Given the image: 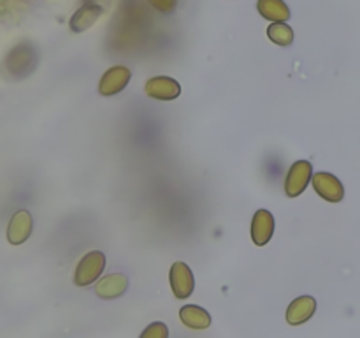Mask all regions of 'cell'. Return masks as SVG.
Segmentation results:
<instances>
[{
  "instance_id": "obj_9",
  "label": "cell",
  "mask_w": 360,
  "mask_h": 338,
  "mask_svg": "<svg viewBox=\"0 0 360 338\" xmlns=\"http://www.w3.org/2000/svg\"><path fill=\"white\" fill-rule=\"evenodd\" d=\"M316 310V299L313 296H299L294 301L288 305L287 308V323L292 326H299V324H304L306 320H309L313 317Z\"/></svg>"
},
{
  "instance_id": "obj_8",
  "label": "cell",
  "mask_w": 360,
  "mask_h": 338,
  "mask_svg": "<svg viewBox=\"0 0 360 338\" xmlns=\"http://www.w3.org/2000/svg\"><path fill=\"white\" fill-rule=\"evenodd\" d=\"M129 289V278L123 273H109L95 285V294L102 299L120 298Z\"/></svg>"
},
{
  "instance_id": "obj_10",
  "label": "cell",
  "mask_w": 360,
  "mask_h": 338,
  "mask_svg": "<svg viewBox=\"0 0 360 338\" xmlns=\"http://www.w3.org/2000/svg\"><path fill=\"white\" fill-rule=\"evenodd\" d=\"M102 7L97 6V4H86V6L79 7V9L74 13V16L70 18V28L76 34H81V32H86L88 28L94 27L97 23L98 18L102 16Z\"/></svg>"
},
{
  "instance_id": "obj_13",
  "label": "cell",
  "mask_w": 360,
  "mask_h": 338,
  "mask_svg": "<svg viewBox=\"0 0 360 338\" xmlns=\"http://www.w3.org/2000/svg\"><path fill=\"white\" fill-rule=\"evenodd\" d=\"M257 9L260 16L269 21H287L290 18V9L283 0H259Z\"/></svg>"
},
{
  "instance_id": "obj_5",
  "label": "cell",
  "mask_w": 360,
  "mask_h": 338,
  "mask_svg": "<svg viewBox=\"0 0 360 338\" xmlns=\"http://www.w3.org/2000/svg\"><path fill=\"white\" fill-rule=\"evenodd\" d=\"M316 194L329 203H340L345 197L343 183L330 173H315L311 178Z\"/></svg>"
},
{
  "instance_id": "obj_12",
  "label": "cell",
  "mask_w": 360,
  "mask_h": 338,
  "mask_svg": "<svg viewBox=\"0 0 360 338\" xmlns=\"http://www.w3.org/2000/svg\"><path fill=\"white\" fill-rule=\"evenodd\" d=\"M179 319L190 330H206L211 326V315L207 310L197 305H185L179 310Z\"/></svg>"
},
{
  "instance_id": "obj_6",
  "label": "cell",
  "mask_w": 360,
  "mask_h": 338,
  "mask_svg": "<svg viewBox=\"0 0 360 338\" xmlns=\"http://www.w3.org/2000/svg\"><path fill=\"white\" fill-rule=\"evenodd\" d=\"M148 97L157 101H174L181 94V84L169 76H155L146 83Z\"/></svg>"
},
{
  "instance_id": "obj_7",
  "label": "cell",
  "mask_w": 360,
  "mask_h": 338,
  "mask_svg": "<svg viewBox=\"0 0 360 338\" xmlns=\"http://www.w3.org/2000/svg\"><path fill=\"white\" fill-rule=\"evenodd\" d=\"M274 232V217L269 210H257L252 220V239L255 245L264 246L271 242Z\"/></svg>"
},
{
  "instance_id": "obj_2",
  "label": "cell",
  "mask_w": 360,
  "mask_h": 338,
  "mask_svg": "<svg viewBox=\"0 0 360 338\" xmlns=\"http://www.w3.org/2000/svg\"><path fill=\"white\" fill-rule=\"evenodd\" d=\"M313 178V168L308 161H297L290 165L285 178V194L288 197L301 196Z\"/></svg>"
},
{
  "instance_id": "obj_11",
  "label": "cell",
  "mask_w": 360,
  "mask_h": 338,
  "mask_svg": "<svg viewBox=\"0 0 360 338\" xmlns=\"http://www.w3.org/2000/svg\"><path fill=\"white\" fill-rule=\"evenodd\" d=\"M32 232V217L27 210H20L11 218L9 229H7V238L13 245H20L25 239H28Z\"/></svg>"
},
{
  "instance_id": "obj_14",
  "label": "cell",
  "mask_w": 360,
  "mask_h": 338,
  "mask_svg": "<svg viewBox=\"0 0 360 338\" xmlns=\"http://www.w3.org/2000/svg\"><path fill=\"white\" fill-rule=\"evenodd\" d=\"M267 37L278 46H290L294 42V30L287 21H273L267 27Z\"/></svg>"
},
{
  "instance_id": "obj_16",
  "label": "cell",
  "mask_w": 360,
  "mask_h": 338,
  "mask_svg": "<svg viewBox=\"0 0 360 338\" xmlns=\"http://www.w3.org/2000/svg\"><path fill=\"white\" fill-rule=\"evenodd\" d=\"M148 4H150L151 7H155L157 11H160V13L169 14L176 9L178 0H148Z\"/></svg>"
},
{
  "instance_id": "obj_4",
  "label": "cell",
  "mask_w": 360,
  "mask_h": 338,
  "mask_svg": "<svg viewBox=\"0 0 360 338\" xmlns=\"http://www.w3.org/2000/svg\"><path fill=\"white\" fill-rule=\"evenodd\" d=\"M130 69H127L125 65H115L111 69H108L104 73V76L101 77V83H98V94L104 95V97H111V95L120 94V92L125 90V87L130 81Z\"/></svg>"
},
{
  "instance_id": "obj_1",
  "label": "cell",
  "mask_w": 360,
  "mask_h": 338,
  "mask_svg": "<svg viewBox=\"0 0 360 338\" xmlns=\"http://www.w3.org/2000/svg\"><path fill=\"white\" fill-rule=\"evenodd\" d=\"M105 268V256L101 250H91L88 252L83 259L79 261L74 273V282L79 287H86V285L94 284L98 277L102 275Z\"/></svg>"
},
{
  "instance_id": "obj_3",
  "label": "cell",
  "mask_w": 360,
  "mask_h": 338,
  "mask_svg": "<svg viewBox=\"0 0 360 338\" xmlns=\"http://www.w3.org/2000/svg\"><path fill=\"white\" fill-rule=\"evenodd\" d=\"M169 280H171V289L174 292V296L178 299H186L192 296L193 292V273L192 270L188 268V264L181 263H174L171 266V273H169Z\"/></svg>"
},
{
  "instance_id": "obj_15",
  "label": "cell",
  "mask_w": 360,
  "mask_h": 338,
  "mask_svg": "<svg viewBox=\"0 0 360 338\" xmlns=\"http://www.w3.org/2000/svg\"><path fill=\"white\" fill-rule=\"evenodd\" d=\"M143 338H167L169 330L164 323H153L141 333Z\"/></svg>"
}]
</instances>
